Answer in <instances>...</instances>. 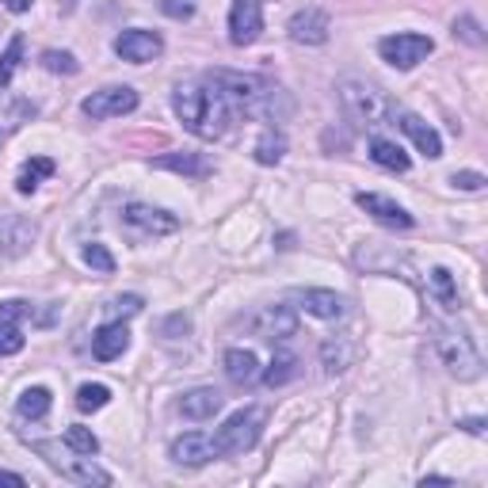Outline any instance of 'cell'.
Returning a JSON list of instances; mask_svg holds the SVG:
<instances>
[{"label": "cell", "instance_id": "obj_10", "mask_svg": "<svg viewBox=\"0 0 488 488\" xmlns=\"http://www.w3.org/2000/svg\"><path fill=\"white\" fill-rule=\"evenodd\" d=\"M249 329L259 339H290V336H298V317H294V309L290 305H264L249 321Z\"/></svg>", "mask_w": 488, "mask_h": 488}, {"label": "cell", "instance_id": "obj_39", "mask_svg": "<svg viewBox=\"0 0 488 488\" xmlns=\"http://www.w3.org/2000/svg\"><path fill=\"white\" fill-rule=\"evenodd\" d=\"M458 428H465L469 435H484V420H481V416H474V420H462Z\"/></svg>", "mask_w": 488, "mask_h": 488}, {"label": "cell", "instance_id": "obj_29", "mask_svg": "<svg viewBox=\"0 0 488 488\" xmlns=\"http://www.w3.org/2000/svg\"><path fill=\"white\" fill-rule=\"evenodd\" d=\"M23 50H27V39L23 35H12L8 50L0 54V88L12 85V77H15V69H20V61H23Z\"/></svg>", "mask_w": 488, "mask_h": 488}, {"label": "cell", "instance_id": "obj_32", "mask_svg": "<svg viewBox=\"0 0 488 488\" xmlns=\"http://www.w3.org/2000/svg\"><path fill=\"white\" fill-rule=\"evenodd\" d=\"M80 256H85V264L95 271V275H111L115 271V256L107 252V244H85V249H80Z\"/></svg>", "mask_w": 488, "mask_h": 488}, {"label": "cell", "instance_id": "obj_4", "mask_svg": "<svg viewBox=\"0 0 488 488\" xmlns=\"http://www.w3.org/2000/svg\"><path fill=\"white\" fill-rule=\"evenodd\" d=\"M339 100H344L348 115L363 126H385V119H393V111H397L378 88L359 85V80H344L339 85Z\"/></svg>", "mask_w": 488, "mask_h": 488}, {"label": "cell", "instance_id": "obj_12", "mask_svg": "<svg viewBox=\"0 0 488 488\" xmlns=\"http://www.w3.org/2000/svg\"><path fill=\"white\" fill-rule=\"evenodd\" d=\"M214 458H221V450L214 443V435H206V431H187L172 443V462H180V465H206Z\"/></svg>", "mask_w": 488, "mask_h": 488}, {"label": "cell", "instance_id": "obj_36", "mask_svg": "<svg viewBox=\"0 0 488 488\" xmlns=\"http://www.w3.org/2000/svg\"><path fill=\"white\" fill-rule=\"evenodd\" d=\"M454 39H465L469 46H481V42H484L481 27H477V20H469V15H462V20L454 23Z\"/></svg>", "mask_w": 488, "mask_h": 488}, {"label": "cell", "instance_id": "obj_43", "mask_svg": "<svg viewBox=\"0 0 488 488\" xmlns=\"http://www.w3.org/2000/svg\"><path fill=\"white\" fill-rule=\"evenodd\" d=\"M420 484H454V481H450V477H424Z\"/></svg>", "mask_w": 488, "mask_h": 488}, {"label": "cell", "instance_id": "obj_24", "mask_svg": "<svg viewBox=\"0 0 488 488\" xmlns=\"http://www.w3.org/2000/svg\"><path fill=\"white\" fill-rule=\"evenodd\" d=\"M46 176H54V160L50 157H31L27 165L20 168V176H15V191L31 194L39 187V180H46Z\"/></svg>", "mask_w": 488, "mask_h": 488}, {"label": "cell", "instance_id": "obj_1", "mask_svg": "<svg viewBox=\"0 0 488 488\" xmlns=\"http://www.w3.org/2000/svg\"><path fill=\"white\" fill-rule=\"evenodd\" d=\"M172 111L203 141L221 138L225 126H230V104L221 100L218 88H206V85H180L172 92Z\"/></svg>", "mask_w": 488, "mask_h": 488}, {"label": "cell", "instance_id": "obj_42", "mask_svg": "<svg viewBox=\"0 0 488 488\" xmlns=\"http://www.w3.org/2000/svg\"><path fill=\"white\" fill-rule=\"evenodd\" d=\"M165 12H168V15H184V20H187V15H191V5H165Z\"/></svg>", "mask_w": 488, "mask_h": 488}, {"label": "cell", "instance_id": "obj_23", "mask_svg": "<svg viewBox=\"0 0 488 488\" xmlns=\"http://www.w3.org/2000/svg\"><path fill=\"white\" fill-rule=\"evenodd\" d=\"M153 168H165V172H180V176H210V165L199 153H165L153 160Z\"/></svg>", "mask_w": 488, "mask_h": 488}, {"label": "cell", "instance_id": "obj_22", "mask_svg": "<svg viewBox=\"0 0 488 488\" xmlns=\"http://www.w3.org/2000/svg\"><path fill=\"white\" fill-rule=\"evenodd\" d=\"M225 374H230V382H237V385H252L259 378L256 355L244 351V348H230L225 351Z\"/></svg>", "mask_w": 488, "mask_h": 488}, {"label": "cell", "instance_id": "obj_8", "mask_svg": "<svg viewBox=\"0 0 488 488\" xmlns=\"http://www.w3.org/2000/svg\"><path fill=\"white\" fill-rule=\"evenodd\" d=\"M115 54L122 61H134V65H145V61H157L160 54H165V39L157 35V31H122V35L115 39Z\"/></svg>", "mask_w": 488, "mask_h": 488}, {"label": "cell", "instance_id": "obj_3", "mask_svg": "<svg viewBox=\"0 0 488 488\" xmlns=\"http://www.w3.org/2000/svg\"><path fill=\"white\" fill-rule=\"evenodd\" d=\"M431 329H435V348H438V355H443L447 370L458 382H477L484 374V359H481V351L474 344V336H469L465 329L438 324V321H431Z\"/></svg>", "mask_w": 488, "mask_h": 488}, {"label": "cell", "instance_id": "obj_6", "mask_svg": "<svg viewBox=\"0 0 488 488\" xmlns=\"http://www.w3.org/2000/svg\"><path fill=\"white\" fill-rule=\"evenodd\" d=\"M431 50H435V42L428 35H412V31H409V35H385L378 42L382 61H389L393 69H416V65L424 61Z\"/></svg>", "mask_w": 488, "mask_h": 488}, {"label": "cell", "instance_id": "obj_28", "mask_svg": "<svg viewBox=\"0 0 488 488\" xmlns=\"http://www.w3.org/2000/svg\"><path fill=\"white\" fill-rule=\"evenodd\" d=\"M286 153V138L279 134V130H264V138L256 141V160L259 165H279Z\"/></svg>", "mask_w": 488, "mask_h": 488}, {"label": "cell", "instance_id": "obj_2", "mask_svg": "<svg viewBox=\"0 0 488 488\" xmlns=\"http://www.w3.org/2000/svg\"><path fill=\"white\" fill-rule=\"evenodd\" d=\"M210 85L221 92L225 104H237L244 115L256 119H275V104H290L283 88H275L271 80L256 77V73H230V69H214L210 73Z\"/></svg>", "mask_w": 488, "mask_h": 488}, {"label": "cell", "instance_id": "obj_7", "mask_svg": "<svg viewBox=\"0 0 488 488\" xmlns=\"http://www.w3.org/2000/svg\"><path fill=\"white\" fill-rule=\"evenodd\" d=\"M138 107V92L134 88H100V92H92L85 104H80V111H85L88 119H122L130 115V111Z\"/></svg>", "mask_w": 488, "mask_h": 488}, {"label": "cell", "instance_id": "obj_41", "mask_svg": "<svg viewBox=\"0 0 488 488\" xmlns=\"http://www.w3.org/2000/svg\"><path fill=\"white\" fill-rule=\"evenodd\" d=\"M31 5H35V0H5V8H8V12H15V15L27 12Z\"/></svg>", "mask_w": 488, "mask_h": 488}, {"label": "cell", "instance_id": "obj_27", "mask_svg": "<svg viewBox=\"0 0 488 488\" xmlns=\"http://www.w3.org/2000/svg\"><path fill=\"white\" fill-rule=\"evenodd\" d=\"M294 374H298V359H294V355H290V351H279V355H275V359L267 363V370H264V385H286L290 378H294Z\"/></svg>", "mask_w": 488, "mask_h": 488}, {"label": "cell", "instance_id": "obj_33", "mask_svg": "<svg viewBox=\"0 0 488 488\" xmlns=\"http://www.w3.org/2000/svg\"><path fill=\"white\" fill-rule=\"evenodd\" d=\"M42 65H46L50 73H65V77L80 73V61H77L73 54H65V50H46V54H42Z\"/></svg>", "mask_w": 488, "mask_h": 488}, {"label": "cell", "instance_id": "obj_40", "mask_svg": "<svg viewBox=\"0 0 488 488\" xmlns=\"http://www.w3.org/2000/svg\"><path fill=\"white\" fill-rule=\"evenodd\" d=\"M0 484H12V488H23V484H27V477H20V474H8V469H0Z\"/></svg>", "mask_w": 488, "mask_h": 488}, {"label": "cell", "instance_id": "obj_20", "mask_svg": "<svg viewBox=\"0 0 488 488\" xmlns=\"http://www.w3.org/2000/svg\"><path fill=\"white\" fill-rule=\"evenodd\" d=\"M370 160L378 168H389V172H409L412 168L409 153H404L397 141H389V138H374L370 141Z\"/></svg>", "mask_w": 488, "mask_h": 488}, {"label": "cell", "instance_id": "obj_38", "mask_svg": "<svg viewBox=\"0 0 488 488\" xmlns=\"http://www.w3.org/2000/svg\"><path fill=\"white\" fill-rule=\"evenodd\" d=\"M450 184L458 187V191H481L488 180H484L481 172H454V176H450Z\"/></svg>", "mask_w": 488, "mask_h": 488}, {"label": "cell", "instance_id": "obj_13", "mask_svg": "<svg viewBox=\"0 0 488 488\" xmlns=\"http://www.w3.org/2000/svg\"><path fill=\"white\" fill-rule=\"evenodd\" d=\"M35 237H39V225L31 221V218H23V214H5L0 218V252L5 256H23L31 244H35Z\"/></svg>", "mask_w": 488, "mask_h": 488}, {"label": "cell", "instance_id": "obj_9", "mask_svg": "<svg viewBox=\"0 0 488 488\" xmlns=\"http://www.w3.org/2000/svg\"><path fill=\"white\" fill-rule=\"evenodd\" d=\"M264 31V0H237L230 12V42L252 46Z\"/></svg>", "mask_w": 488, "mask_h": 488}, {"label": "cell", "instance_id": "obj_11", "mask_svg": "<svg viewBox=\"0 0 488 488\" xmlns=\"http://www.w3.org/2000/svg\"><path fill=\"white\" fill-rule=\"evenodd\" d=\"M290 39L302 42V46H321V42H329V31H332V20H329V12H321V8H302L290 15Z\"/></svg>", "mask_w": 488, "mask_h": 488}, {"label": "cell", "instance_id": "obj_30", "mask_svg": "<svg viewBox=\"0 0 488 488\" xmlns=\"http://www.w3.org/2000/svg\"><path fill=\"white\" fill-rule=\"evenodd\" d=\"M107 401H111V389L100 385V382H88V385L77 389V409L80 412H100V409H107Z\"/></svg>", "mask_w": 488, "mask_h": 488}, {"label": "cell", "instance_id": "obj_17", "mask_svg": "<svg viewBox=\"0 0 488 488\" xmlns=\"http://www.w3.org/2000/svg\"><path fill=\"white\" fill-rule=\"evenodd\" d=\"M298 305L305 309V313H313L321 321H336V317H344V309L348 302L336 294V290H317V286H309V290H298Z\"/></svg>", "mask_w": 488, "mask_h": 488}, {"label": "cell", "instance_id": "obj_16", "mask_svg": "<svg viewBox=\"0 0 488 488\" xmlns=\"http://www.w3.org/2000/svg\"><path fill=\"white\" fill-rule=\"evenodd\" d=\"M393 119H401V130L412 138V145H416V149L424 153V157H431V160L443 157V138L435 134V126H428L420 115H412V111H401V107L393 111Z\"/></svg>", "mask_w": 488, "mask_h": 488}, {"label": "cell", "instance_id": "obj_19", "mask_svg": "<svg viewBox=\"0 0 488 488\" xmlns=\"http://www.w3.org/2000/svg\"><path fill=\"white\" fill-rule=\"evenodd\" d=\"M225 397L218 393V389H191V393L180 397V412L187 420H214L221 412Z\"/></svg>", "mask_w": 488, "mask_h": 488}, {"label": "cell", "instance_id": "obj_44", "mask_svg": "<svg viewBox=\"0 0 488 488\" xmlns=\"http://www.w3.org/2000/svg\"><path fill=\"white\" fill-rule=\"evenodd\" d=\"M0 141H5V134H0Z\"/></svg>", "mask_w": 488, "mask_h": 488}, {"label": "cell", "instance_id": "obj_21", "mask_svg": "<svg viewBox=\"0 0 488 488\" xmlns=\"http://www.w3.org/2000/svg\"><path fill=\"white\" fill-rule=\"evenodd\" d=\"M428 290H431V298L447 309V313H458V309H462L458 286H454V275H450L447 267H431V275H428Z\"/></svg>", "mask_w": 488, "mask_h": 488}, {"label": "cell", "instance_id": "obj_35", "mask_svg": "<svg viewBox=\"0 0 488 488\" xmlns=\"http://www.w3.org/2000/svg\"><path fill=\"white\" fill-rule=\"evenodd\" d=\"M27 317H35L31 302H0V324H20Z\"/></svg>", "mask_w": 488, "mask_h": 488}, {"label": "cell", "instance_id": "obj_5", "mask_svg": "<svg viewBox=\"0 0 488 488\" xmlns=\"http://www.w3.org/2000/svg\"><path fill=\"white\" fill-rule=\"evenodd\" d=\"M264 424H267V412H264V409H240V412H233V416L218 428V435H214L221 458H225V454L252 450V447L259 443V435H264Z\"/></svg>", "mask_w": 488, "mask_h": 488}, {"label": "cell", "instance_id": "obj_37", "mask_svg": "<svg viewBox=\"0 0 488 488\" xmlns=\"http://www.w3.org/2000/svg\"><path fill=\"white\" fill-rule=\"evenodd\" d=\"M141 309H145V302L138 294H122V298L111 302V313L115 317H134V313H141Z\"/></svg>", "mask_w": 488, "mask_h": 488}, {"label": "cell", "instance_id": "obj_31", "mask_svg": "<svg viewBox=\"0 0 488 488\" xmlns=\"http://www.w3.org/2000/svg\"><path fill=\"white\" fill-rule=\"evenodd\" d=\"M65 447H69L73 454H92L100 450V438H95L88 428H80V424H73V428H65Z\"/></svg>", "mask_w": 488, "mask_h": 488}, {"label": "cell", "instance_id": "obj_18", "mask_svg": "<svg viewBox=\"0 0 488 488\" xmlns=\"http://www.w3.org/2000/svg\"><path fill=\"white\" fill-rule=\"evenodd\" d=\"M126 348H130V329L122 321H111V324H104V329L92 336V351H95V359H104V363L119 359Z\"/></svg>", "mask_w": 488, "mask_h": 488}, {"label": "cell", "instance_id": "obj_14", "mask_svg": "<svg viewBox=\"0 0 488 488\" xmlns=\"http://www.w3.org/2000/svg\"><path fill=\"white\" fill-rule=\"evenodd\" d=\"M122 221H126V225H134V230H141V233H153V237L180 230V218H172L168 210L145 206V203H130V206L122 210Z\"/></svg>", "mask_w": 488, "mask_h": 488}, {"label": "cell", "instance_id": "obj_26", "mask_svg": "<svg viewBox=\"0 0 488 488\" xmlns=\"http://www.w3.org/2000/svg\"><path fill=\"white\" fill-rule=\"evenodd\" d=\"M50 389H42V385H31L20 393V401H15V409H20L23 420H42L46 412H50Z\"/></svg>", "mask_w": 488, "mask_h": 488}, {"label": "cell", "instance_id": "obj_25", "mask_svg": "<svg viewBox=\"0 0 488 488\" xmlns=\"http://www.w3.org/2000/svg\"><path fill=\"white\" fill-rule=\"evenodd\" d=\"M61 474L69 477V481H80V484H111V474H107V469L95 465V462L88 458V454H80L77 462L61 465Z\"/></svg>", "mask_w": 488, "mask_h": 488}, {"label": "cell", "instance_id": "obj_34", "mask_svg": "<svg viewBox=\"0 0 488 488\" xmlns=\"http://www.w3.org/2000/svg\"><path fill=\"white\" fill-rule=\"evenodd\" d=\"M23 332L15 329V324H0V359H5V355H20L23 351Z\"/></svg>", "mask_w": 488, "mask_h": 488}, {"label": "cell", "instance_id": "obj_15", "mask_svg": "<svg viewBox=\"0 0 488 488\" xmlns=\"http://www.w3.org/2000/svg\"><path fill=\"white\" fill-rule=\"evenodd\" d=\"M355 203H359L374 221L389 225V230H409V225H412V214H409V210H404L401 203H393V199H385V194L363 191V194H355Z\"/></svg>", "mask_w": 488, "mask_h": 488}]
</instances>
